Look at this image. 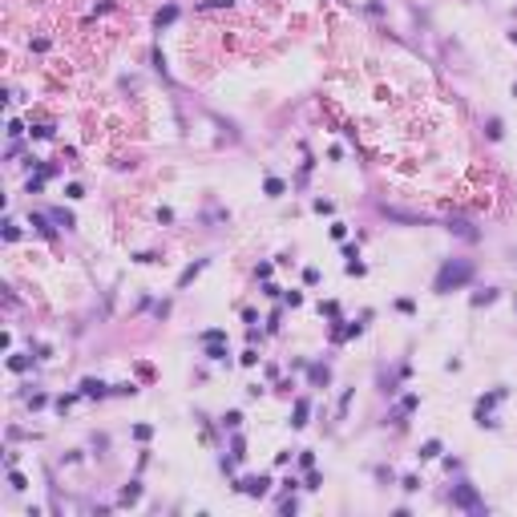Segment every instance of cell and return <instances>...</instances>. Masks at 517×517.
<instances>
[{"instance_id": "6da1fadb", "label": "cell", "mask_w": 517, "mask_h": 517, "mask_svg": "<svg viewBox=\"0 0 517 517\" xmlns=\"http://www.w3.org/2000/svg\"><path fill=\"white\" fill-rule=\"evenodd\" d=\"M473 279V267L469 263H444L441 267V275H437V291H448V287H461V283H469Z\"/></svg>"}, {"instance_id": "7a4b0ae2", "label": "cell", "mask_w": 517, "mask_h": 517, "mask_svg": "<svg viewBox=\"0 0 517 517\" xmlns=\"http://www.w3.org/2000/svg\"><path fill=\"white\" fill-rule=\"evenodd\" d=\"M267 485H271L267 477H247V481H238V489L247 493V497H263V493H267Z\"/></svg>"}, {"instance_id": "3957f363", "label": "cell", "mask_w": 517, "mask_h": 517, "mask_svg": "<svg viewBox=\"0 0 517 517\" xmlns=\"http://www.w3.org/2000/svg\"><path fill=\"white\" fill-rule=\"evenodd\" d=\"M452 505H465V509H477V493L469 489V485H461L457 497H452Z\"/></svg>"}, {"instance_id": "277c9868", "label": "cell", "mask_w": 517, "mask_h": 517, "mask_svg": "<svg viewBox=\"0 0 517 517\" xmlns=\"http://www.w3.org/2000/svg\"><path fill=\"white\" fill-rule=\"evenodd\" d=\"M174 20H178V8H174V4H166V8L154 16V24H158V28H166V24H174Z\"/></svg>"}, {"instance_id": "5b68a950", "label": "cell", "mask_w": 517, "mask_h": 517, "mask_svg": "<svg viewBox=\"0 0 517 517\" xmlns=\"http://www.w3.org/2000/svg\"><path fill=\"white\" fill-rule=\"evenodd\" d=\"M81 392L85 396H105V384L101 380H81Z\"/></svg>"}, {"instance_id": "8992f818", "label": "cell", "mask_w": 517, "mask_h": 517, "mask_svg": "<svg viewBox=\"0 0 517 517\" xmlns=\"http://www.w3.org/2000/svg\"><path fill=\"white\" fill-rule=\"evenodd\" d=\"M202 267H206V259H198L194 267H186V271H182V275H178V287H186V283H190V279L198 275V271H202Z\"/></svg>"}, {"instance_id": "52a82bcc", "label": "cell", "mask_w": 517, "mask_h": 517, "mask_svg": "<svg viewBox=\"0 0 517 517\" xmlns=\"http://www.w3.org/2000/svg\"><path fill=\"white\" fill-rule=\"evenodd\" d=\"M138 497H142V485H138V481H134V485H126V489H121V505H134Z\"/></svg>"}, {"instance_id": "ba28073f", "label": "cell", "mask_w": 517, "mask_h": 517, "mask_svg": "<svg viewBox=\"0 0 517 517\" xmlns=\"http://www.w3.org/2000/svg\"><path fill=\"white\" fill-rule=\"evenodd\" d=\"M433 457H441V441H429V444H420V461H433Z\"/></svg>"}, {"instance_id": "9c48e42d", "label": "cell", "mask_w": 517, "mask_h": 517, "mask_svg": "<svg viewBox=\"0 0 517 517\" xmlns=\"http://www.w3.org/2000/svg\"><path fill=\"white\" fill-rule=\"evenodd\" d=\"M307 424V400H299L295 404V420H291V429H303Z\"/></svg>"}, {"instance_id": "30bf717a", "label": "cell", "mask_w": 517, "mask_h": 517, "mask_svg": "<svg viewBox=\"0 0 517 517\" xmlns=\"http://www.w3.org/2000/svg\"><path fill=\"white\" fill-rule=\"evenodd\" d=\"M263 190H267V198H279V194H283V182H279V178H267Z\"/></svg>"}, {"instance_id": "8fae6325", "label": "cell", "mask_w": 517, "mask_h": 517, "mask_svg": "<svg viewBox=\"0 0 517 517\" xmlns=\"http://www.w3.org/2000/svg\"><path fill=\"white\" fill-rule=\"evenodd\" d=\"M311 210H315V215H331V210H336V206H331L327 198H315V202H311Z\"/></svg>"}, {"instance_id": "7c38bea8", "label": "cell", "mask_w": 517, "mask_h": 517, "mask_svg": "<svg viewBox=\"0 0 517 517\" xmlns=\"http://www.w3.org/2000/svg\"><path fill=\"white\" fill-rule=\"evenodd\" d=\"M501 134H505V130H501V121H497V117H489V138H493V142H501Z\"/></svg>"}, {"instance_id": "4fadbf2b", "label": "cell", "mask_w": 517, "mask_h": 517, "mask_svg": "<svg viewBox=\"0 0 517 517\" xmlns=\"http://www.w3.org/2000/svg\"><path fill=\"white\" fill-rule=\"evenodd\" d=\"M202 340H206V344H219V340H226V331H222V327H215V331H206Z\"/></svg>"}, {"instance_id": "5bb4252c", "label": "cell", "mask_w": 517, "mask_h": 517, "mask_svg": "<svg viewBox=\"0 0 517 517\" xmlns=\"http://www.w3.org/2000/svg\"><path fill=\"white\" fill-rule=\"evenodd\" d=\"M53 219H57V222H61V226H65V230H69V226H73V215H65V210H53Z\"/></svg>"}, {"instance_id": "9a60e30c", "label": "cell", "mask_w": 517, "mask_h": 517, "mask_svg": "<svg viewBox=\"0 0 517 517\" xmlns=\"http://www.w3.org/2000/svg\"><path fill=\"white\" fill-rule=\"evenodd\" d=\"M8 368H12V372H24V368H28V360H24V356H12V360H8Z\"/></svg>"}, {"instance_id": "2e32d148", "label": "cell", "mask_w": 517, "mask_h": 517, "mask_svg": "<svg viewBox=\"0 0 517 517\" xmlns=\"http://www.w3.org/2000/svg\"><path fill=\"white\" fill-rule=\"evenodd\" d=\"M242 424V412H226V429H238Z\"/></svg>"}, {"instance_id": "e0dca14e", "label": "cell", "mask_w": 517, "mask_h": 517, "mask_svg": "<svg viewBox=\"0 0 517 517\" xmlns=\"http://www.w3.org/2000/svg\"><path fill=\"white\" fill-rule=\"evenodd\" d=\"M81 194H85V190L77 186V182H69V186H65V198H81Z\"/></svg>"}, {"instance_id": "ac0fdd59", "label": "cell", "mask_w": 517, "mask_h": 517, "mask_svg": "<svg viewBox=\"0 0 517 517\" xmlns=\"http://www.w3.org/2000/svg\"><path fill=\"white\" fill-rule=\"evenodd\" d=\"M311 380H315V384H327V368H311Z\"/></svg>"}]
</instances>
